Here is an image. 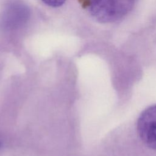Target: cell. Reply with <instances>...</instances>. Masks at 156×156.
<instances>
[{
    "mask_svg": "<svg viewBox=\"0 0 156 156\" xmlns=\"http://www.w3.org/2000/svg\"><path fill=\"white\" fill-rule=\"evenodd\" d=\"M136 0H89L91 15L103 23H114L123 18L132 9Z\"/></svg>",
    "mask_w": 156,
    "mask_h": 156,
    "instance_id": "cell-1",
    "label": "cell"
},
{
    "mask_svg": "<svg viewBox=\"0 0 156 156\" xmlns=\"http://www.w3.org/2000/svg\"><path fill=\"white\" fill-rule=\"evenodd\" d=\"M30 12L28 7L19 1H13L6 5L0 19L1 27L7 30L16 29L28 20Z\"/></svg>",
    "mask_w": 156,
    "mask_h": 156,
    "instance_id": "cell-2",
    "label": "cell"
},
{
    "mask_svg": "<svg viewBox=\"0 0 156 156\" xmlns=\"http://www.w3.org/2000/svg\"><path fill=\"white\" fill-rule=\"evenodd\" d=\"M137 131L145 145L156 150V105L149 107L141 113L137 121Z\"/></svg>",
    "mask_w": 156,
    "mask_h": 156,
    "instance_id": "cell-3",
    "label": "cell"
},
{
    "mask_svg": "<svg viewBox=\"0 0 156 156\" xmlns=\"http://www.w3.org/2000/svg\"><path fill=\"white\" fill-rule=\"evenodd\" d=\"M66 0H42V1L48 6L52 7H58L62 5Z\"/></svg>",
    "mask_w": 156,
    "mask_h": 156,
    "instance_id": "cell-4",
    "label": "cell"
},
{
    "mask_svg": "<svg viewBox=\"0 0 156 156\" xmlns=\"http://www.w3.org/2000/svg\"><path fill=\"white\" fill-rule=\"evenodd\" d=\"M1 142H0V147H1Z\"/></svg>",
    "mask_w": 156,
    "mask_h": 156,
    "instance_id": "cell-5",
    "label": "cell"
}]
</instances>
